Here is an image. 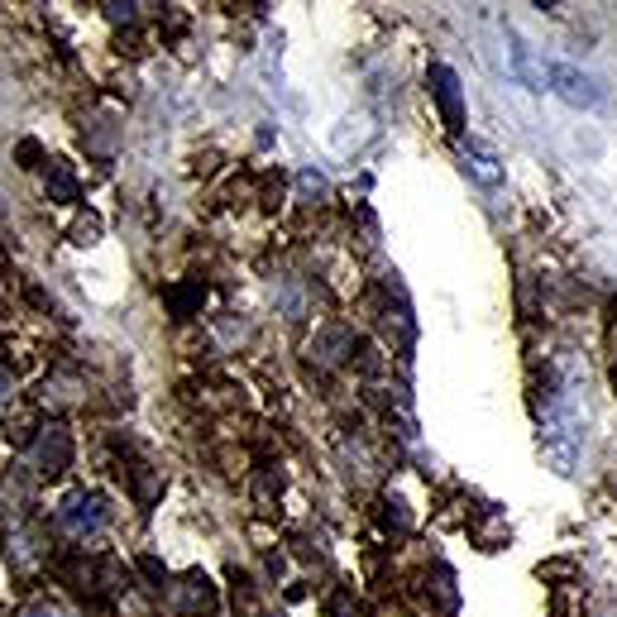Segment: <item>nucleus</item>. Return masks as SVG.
<instances>
[{
    "label": "nucleus",
    "mask_w": 617,
    "mask_h": 617,
    "mask_svg": "<svg viewBox=\"0 0 617 617\" xmlns=\"http://www.w3.org/2000/svg\"><path fill=\"white\" fill-rule=\"evenodd\" d=\"M541 445H545V459L570 474L574 459H579V445H584V416L574 412L570 397H555L551 412H545V430H541Z\"/></svg>",
    "instance_id": "f257e3e1"
},
{
    "label": "nucleus",
    "mask_w": 617,
    "mask_h": 617,
    "mask_svg": "<svg viewBox=\"0 0 617 617\" xmlns=\"http://www.w3.org/2000/svg\"><path fill=\"white\" fill-rule=\"evenodd\" d=\"M545 92H555V96L565 100V106H574V110H594V106H603V86L588 77L584 67L565 63V57L545 63Z\"/></svg>",
    "instance_id": "f03ea898"
},
{
    "label": "nucleus",
    "mask_w": 617,
    "mask_h": 617,
    "mask_svg": "<svg viewBox=\"0 0 617 617\" xmlns=\"http://www.w3.org/2000/svg\"><path fill=\"white\" fill-rule=\"evenodd\" d=\"M426 92H430V100L440 106L445 129H450V135H465V92H459V77H455L450 63H430V72H426Z\"/></svg>",
    "instance_id": "7ed1b4c3"
},
{
    "label": "nucleus",
    "mask_w": 617,
    "mask_h": 617,
    "mask_svg": "<svg viewBox=\"0 0 617 617\" xmlns=\"http://www.w3.org/2000/svg\"><path fill=\"white\" fill-rule=\"evenodd\" d=\"M106 498L100 493H72L67 498V508H63V526L67 531H77V536H86V531H96V526H106Z\"/></svg>",
    "instance_id": "20e7f679"
},
{
    "label": "nucleus",
    "mask_w": 617,
    "mask_h": 617,
    "mask_svg": "<svg viewBox=\"0 0 617 617\" xmlns=\"http://www.w3.org/2000/svg\"><path fill=\"white\" fill-rule=\"evenodd\" d=\"M508 67H512V77L526 86V92H545V67L531 57L526 49V39L517 34V29H508Z\"/></svg>",
    "instance_id": "39448f33"
},
{
    "label": "nucleus",
    "mask_w": 617,
    "mask_h": 617,
    "mask_svg": "<svg viewBox=\"0 0 617 617\" xmlns=\"http://www.w3.org/2000/svg\"><path fill=\"white\" fill-rule=\"evenodd\" d=\"M465 172H474L483 187H498L502 182V168H498V153L488 149V143H479V139H469L465 143Z\"/></svg>",
    "instance_id": "423d86ee"
},
{
    "label": "nucleus",
    "mask_w": 617,
    "mask_h": 617,
    "mask_svg": "<svg viewBox=\"0 0 617 617\" xmlns=\"http://www.w3.org/2000/svg\"><path fill=\"white\" fill-rule=\"evenodd\" d=\"M67 459H72V440H67V430L63 426H49V436L39 440V465L57 474V469H67Z\"/></svg>",
    "instance_id": "0eeeda50"
},
{
    "label": "nucleus",
    "mask_w": 617,
    "mask_h": 617,
    "mask_svg": "<svg viewBox=\"0 0 617 617\" xmlns=\"http://www.w3.org/2000/svg\"><path fill=\"white\" fill-rule=\"evenodd\" d=\"M196 301H201V287H172V292H168V307L178 311V316H187Z\"/></svg>",
    "instance_id": "6e6552de"
},
{
    "label": "nucleus",
    "mask_w": 617,
    "mask_h": 617,
    "mask_svg": "<svg viewBox=\"0 0 617 617\" xmlns=\"http://www.w3.org/2000/svg\"><path fill=\"white\" fill-rule=\"evenodd\" d=\"M53 196H57V201H77V182H72V172H67L63 163L53 168Z\"/></svg>",
    "instance_id": "1a4fd4ad"
},
{
    "label": "nucleus",
    "mask_w": 617,
    "mask_h": 617,
    "mask_svg": "<svg viewBox=\"0 0 617 617\" xmlns=\"http://www.w3.org/2000/svg\"><path fill=\"white\" fill-rule=\"evenodd\" d=\"M20 158H24V168H39V163H34V158H39V143L24 139V143H20Z\"/></svg>",
    "instance_id": "9d476101"
},
{
    "label": "nucleus",
    "mask_w": 617,
    "mask_h": 617,
    "mask_svg": "<svg viewBox=\"0 0 617 617\" xmlns=\"http://www.w3.org/2000/svg\"><path fill=\"white\" fill-rule=\"evenodd\" d=\"M39 617H63V613H57V608H39Z\"/></svg>",
    "instance_id": "9b49d317"
}]
</instances>
